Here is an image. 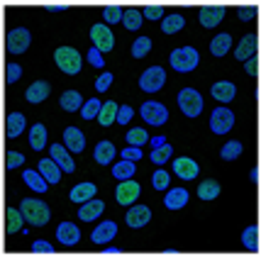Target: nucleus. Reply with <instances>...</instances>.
Segmentation results:
<instances>
[{"instance_id": "obj_36", "label": "nucleus", "mask_w": 261, "mask_h": 256, "mask_svg": "<svg viewBox=\"0 0 261 256\" xmlns=\"http://www.w3.org/2000/svg\"><path fill=\"white\" fill-rule=\"evenodd\" d=\"M142 20H144L142 10H135V8H129V10L122 12V24H125L129 32H137V30L142 27Z\"/></svg>"}, {"instance_id": "obj_15", "label": "nucleus", "mask_w": 261, "mask_h": 256, "mask_svg": "<svg viewBox=\"0 0 261 256\" xmlns=\"http://www.w3.org/2000/svg\"><path fill=\"white\" fill-rule=\"evenodd\" d=\"M39 173L46 178V183H49V186H57L59 181H61L64 168L59 166L54 159H42V161H39Z\"/></svg>"}, {"instance_id": "obj_50", "label": "nucleus", "mask_w": 261, "mask_h": 256, "mask_svg": "<svg viewBox=\"0 0 261 256\" xmlns=\"http://www.w3.org/2000/svg\"><path fill=\"white\" fill-rule=\"evenodd\" d=\"M129 120H132V108H129V105H120V110H117V120H115V122L127 124Z\"/></svg>"}, {"instance_id": "obj_13", "label": "nucleus", "mask_w": 261, "mask_h": 256, "mask_svg": "<svg viewBox=\"0 0 261 256\" xmlns=\"http://www.w3.org/2000/svg\"><path fill=\"white\" fill-rule=\"evenodd\" d=\"M64 144H66L68 151L81 154L86 149V137H83V132H81L79 127H66L64 130Z\"/></svg>"}, {"instance_id": "obj_40", "label": "nucleus", "mask_w": 261, "mask_h": 256, "mask_svg": "<svg viewBox=\"0 0 261 256\" xmlns=\"http://www.w3.org/2000/svg\"><path fill=\"white\" fill-rule=\"evenodd\" d=\"M171 154H173V146H171L169 142H164L161 146H156V149L151 151V161H154L156 166H161V164H166L171 159Z\"/></svg>"}, {"instance_id": "obj_22", "label": "nucleus", "mask_w": 261, "mask_h": 256, "mask_svg": "<svg viewBox=\"0 0 261 256\" xmlns=\"http://www.w3.org/2000/svg\"><path fill=\"white\" fill-rule=\"evenodd\" d=\"M186 202H188V190L186 188H169L166 198H164V205L169 210H181V208H186Z\"/></svg>"}, {"instance_id": "obj_10", "label": "nucleus", "mask_w": 261, "mask_h": 256, "mask_svg": "<svg viewBox=\"0 0 261 256\" xmlns=\"http://www.w3.org/2000/svg\"><path fill=\"white\" fill-rule=\"evenodd\" d=\"M139 193H142L139 183H135L132 178H127V181H120V186L115 188V198H117L120 205H127V208H129V205L139 198Z\"/></svg>"}, {"instance_id": "obj_45", "label": "nucleus", "mask_w": 261, "mask_h": 256, "mask_svg": "<svg viewBox=\"0 0 261 256\" xmlns=\"http://www.w3.org/2000/svg\"><path fill=\"white\" fill-rule=\"evenodd\" d=\"M24 164V156L17 154V151H8L5 156V168H20Z\"/></svg>"}, {"instance_id": "obj_21", "label": "nucleus", "mask_w": 261, "mask_h": 256, "mask_svg": "<svg viewBox=\"0 0 261 256\" xmlns=\"http://www.w3.org/2000/svg\"><path fill=\"white\" fill-rule=\"evenodd\" d=\"M102 210H105V202L102 200H88V202H83V208L79 210V217L83 220V222H93V220H98L102 215Z\"/></svg>"}, {"instance_id": "obj_54", "label": "nucleus", "mask_w": 261, "mask_h": 256, "mask_svg": "<svg viewBox=\"0 0 261 256\" xmlns=\"http://www.w3.org/2000/svg\"><path fill=\"white\" fill-rule=\"evenodd\" d=\"M256 17V8H239V20H254Z\"/></svg>"}, {"instance_id": "obj_31", "label": "nucleus", "mask_w": 261, "mask_h": 256, "mask_svg": "<svg viewBox=\"0 0 261 256\" xmlns=\"http://www.w3.org/2000/svg\"><path fill=\"white\" fill-rule=\"evenodd\" d=\"M113 159H115V144L113 142H100V144L95 146V161H98L100 166L113 164Z\"/></svg>"}, {"instance_id": "obj_41", "label": "nucleus", "mask_w": 261, "mask_h": 256, "mask_svg": "<svg viewBox=\"0 0 261 256\" xmlns=\"http://www.w3.org/2000/svg\"><path fill=\"white\" fill-rule=\"evenodd\" d=\"M147 142H149L147 130H139V127H132V130L127 132V144H132V146H142V144H147Z\"/></svg>"}, {"instance_id": "obj_18", "label": "nucleus", "mask_w": 261, "mask_h": 256, "mask_svg": "<svg viewBox=\"0 0 261 256\" xmlns=\"http://www.w3.org/2000/svg\"><path fill=\"white\" fill-rule=\"evenodd\" d=\"M256 46H259V37L256 34H244L237 46V52H234V56H237L239 61H247V59H251V56L256 54Z\"/></svg>"}, {"instance_id": "obj_16", "label": "nucleus", "mask_w": 261, "mask_h": 256, "mask_svg": "<svg viewBox=\"0 0 261 256\" xmlns=\"http://www.w3.org/2000/svg\"><path fill=\"white\" fill-rule=\"evenodd\" d=\"M57 239H59V242H61L64 246L79 244L81 229H79V227H76L73 222H61V224H59V229H57Z\"/></svg>"}, {"instance_id": "obj_30", "label": "nucleus", "mask_w": 261, "mask_h": 256, "mask_svg": "<svg viewBox=\"0 0 261 256\" xmlns=\"http://www.w3.org/2000/svg\"><path fill=\"white\" fill-rule=\"evenodd\" d=\"M117 110H120V105H117V103H113V100L102 103L100 115H98V122H100L102 127H110V124L117 120Z\"/></svg>"}, {"instance_id": "obj_48", "label": "nucleus", "mask_w": 261, "mask_h": 256, "mask_svg": "<svg viewBox=\"0 0 261 256\" xmlns=\"http://www.w3.org/2000/svg\"><path fill=\"white\" fill-rule=\"evenodd\" d=\"M32 254H54V246H49V242L44 239H37L32 244Z\"/></svg>"}, {"instance_id": "obj_34", "label": "nucleus", "mask_w": 261, "mask_h": 256, "mask_svg": "<svg viewBox=\"0 0 261 256\" xmlns=\"http://www.w3.org/2000/svg\"><path fill=\"white\" fill-rule=\"evenodd\" d=\"M217 195H220V183H217V181L207 178L198 186V198H200V200H215Z\"/></svg>"}, {"instance_id": "obj_46", "label": "nucleus", "mask_w": 261, "mask_h": 256, "mask_svg": "<svg viewBox=\"0 0 261 256\" xmlns=\"http://www.w3.org/2000/svg\"><path fill=\"white\" fill-rule=\"evenodd\" d=\"M142 15L149 17V20H164V8H161V5H147V8L142 10Z\"/></svg>"}, {"instance_id": "obj_2", "label": "nucleus", "mask_w": 261, "mask_h": 256, "mask_svg": "<svg viewBox=\"0 0 261 256\" xmlns=\"http://www.w3.org/2000/svg\"><path fill=\"white\" fill-rule=\"evenodd\" d=\"M171 66L173 71H178V73H188V71H193L198 66V61H200V54L195 52L193 46H181V49H176V52H171Z\"/></svg>"}, {"instance_id": "obj_25", "label": "nucleus", "mask_w": 261, "mask_h": 256, "mask_svg": "<svg viewBox=\"0 0 261 256\" xmlns=\"http://www.w3.org/2000/svg\"><path fill=\"white\" fill-rule=\"evenodd\" d=\"M213 98L215 100H220V103H229L232 98H234V93H237V88L229 83V81H217L215 86H213Z\"/></svg>"}, {"instance_id": "obj_56", "label": "nucleus", "mask_w": 261, "mask_h": 256, "mask_svg": "<svg viewBox=\"0 0 261 256\" xmlns=\"http://www.w3.org/2000/svg\"><path fill=\"white\" fill-rule=\"evenodd\" d=\"M251 181H254V183H259V168H254V171H251Z\"/></svg>"}, {"instance_id": "obj_12", "label": "nucleus", "mask_w": 261, "mask_h": 256, "mask_svg": "<svg viewBox=\"0 0 261 256\" xmlns=\"http://www.w3.org/2000/svg\"><path fill=\"white\" fill-rule=\"evenodd\" d=\"M222 17H225V8L222 5H205L203 10H200V24H203L205 30L217 27V24L222 22Z\"/></svg>"}, {"instance_id": "obj_33", "label": "nucleus", "mask_w": 261, "mask_h": 256, "mask_svg": "<svg viewBox=\"0 0 261 256\" xmlns=\"http://www.w3.org/2000/svg\"><path fill=\"white\" fill-rule=\"evenodd\" d=\"M183 24H186L183 15L173 12V15H169V17H164V20H161V32L164 34H176V32H181L183 30Z\"/></svg>"}, {"instance_id": "obj_53", "label": "nucleus", "mask_w": 261, "mask_h": 256, "mask_svg": "<svg viewBox=\"0 0 261 256\" xmlns=\"http://www.w3.org/2000/svg\"><path fill=\"white\" fill-rule=\"evenodd\" d=\"M122 159H127V161H139V159H142V149L129 144V149H125V151H122Z\"/></svg>"}, {"instance_id": "obj_1", "label": "nucleus", "mask_w": 261, "mask_h": 256, "mask_svg": "<svg viewBox=\"0 0 261 256\" xmlns=\"http://www.w3.org/2000/svg\"><path fill=\"white\" fill-rule=\"evenodd\" d=\"M20 210H22V215H24V222H30L32 227H42V224H46V222H49V215H51L46 202L32 200V198L22 200Z\"/></svg>"}, {"instance_id": "obj_14", "label": "nucleus", "mask_w": 261, "mask_h": 256, "mask_svg": "<svg viewBox=\"0 0 261 256\" xmlns=\"http://www.w3.org/2000/svg\"><path fill=\"white\" fill-rule=\"evenodd\" d=\"M149 220H151V210H149L147 205H135V208H129V212H127V224L132 229L147 227Z\"/></svg>"}, {"instance_id": "obj_3", "label": "nucleus", "mask_w": 261, "mask_h": 256, "mask_svg": "<svg viewBox=\"0 0 261 256\" xmlns=\"http://www.w3.org/2000/svg\"><path fill=\"white\" fill-rule=\"evenodd\" d=\"M54 61H57V66L68 73V76H76L81 71V64H83V59L81 54L73 49V46H59L57 54H54Z\"/></svg>"}, {"instance_id": "obj_7", "label": "nucleus", "mask_w": 261, "mask_h": 256, "mask_svg": "<svg viewBox=\"0 0 261 256\" xmlns=\"http://www.w3.org/2000/svg\"><path fill=\"white\" fill-rule=\"evenodd\" d=\"M234 127V115L227 108H215L210 115V130L215 134H225Z\"/></svg>"}, {"instance_id": "obj_44", "label": "nucleus", "mask_w": 261, "mask_h": 256, "mask_svg": "<svg viewBox=\"0 0 261 256\" xmlns=\"http://www.w3.org/2000/svg\"><path fill=\"white\" fill-rule=\"evenodd\" d=\"M122 12L125 10H120L117 5H108V8L102 10V17H105V22L115 24V22H122Z\"/></svg>"}, {"instance_id": "obj_8", "label": "nucleus", "mask_w": 261, "mask_h": 256, "mask_svg": "<svg viewBox=\"0 0 261 256\" xmlns=\"http://www.w3.org/2000/svg\"><path fill=\"white\" fill-rule=\"evenodd\" d=\"M91 39H93V46H95L100 54H105V52H113L115 37H113V32H110L105 24H93V27H91Z\"/></svg>"}, {"instance_id": "obj_39", "label": "nucleus", "mask_w": 261, "mask_h": 256, "mask_svg": "<svg viewBox=\"0 0 261 256\" xmlns=\"http://www.w3.org/2000/svg\"><path fill=\"white\" fill-rule=\"evenodd\" d=\"M220 156H222L225 161H234V159H239V156H242V142H237V139L227 142V144L220 149Z\"/></svg>"}, {"instance_id": "obj_57", "label": "nucleus", "mask_w": 261, "mask_h": 256, "mask_svg": "<svg viewBox=\"0 0 261 256\" xmlns=\"http://www.w3.org/2000/svg\"><path fill=\"white\" fill-rule=\"evenodd\" d=\"M105 254H120V249H115V246H108V249H105Z\"/></svg>"}, {"instance_id": "obj_43", "label": "nucleus", "mask_w": 261, "mask_h": 256, "mask_svg": "<svg viewBox=\"0 0 261 256\" xmlns=\"http://www.w3.org/2000/svg\"><path fill=\"white\" fill-rule=\"evenodd\" d=\"M151 183H154V188H156V190H166L171 186V176L166 173V171H164V168H159V171H154Z\"/></svg>"}, {"instance_id": "obj_9", "label": "nucleus", "mask_w": 261, "mask_h": 256, "mask_svg": "<svg viewBox=\"0 0 261 256\" xmlns=\"http://www.w3.org/2000/svg\"><path fill=\"white\" fill-rule=\"evenodd\" d=\"M142 117L147 120L149 124H154V127H161V124H166L169 120V110L161 105V103H144L142 105Z\"/></svg>"}, {"instance_id": "obj_20", "label": "nucleus", "mask_w": 261, "mask_h": 256, "mask_svg": "<svg viewBox=\"0 0 261 256\" xmlns=\"http://www.w3.org/2000/svg\"><path fill=\"white\" fill-rule=\"evenodd\" d=\"M49 93H51V86H49L46 81H34L32 86L27 88L24 98H27L30 103H34V105H37V103L46 100V98H49Z\"/></svg>"}, {"instance_id": "obj_51", "label": "nucleus", "mask_w": 261, "mask_h": 256, "mask_svg": "<svg viewBox=\"0 0 261 256\" xmlns=\"http://www.w3.org/2000/svg\"><path fill=\"white\" fill-rule=\"evenodd\" d=\"M88 61H91L95 68H102L105 66V59H102V54L95 49V46H91V52H88Z\"/></svg>"}, {"instance_id": "obj_42", "label": "nucleus", "mask_w": 261, "mask_h": 256, "mask_svg": "<svg viewBox=\"0 0 261 256\" xmlns=\"http://www.w3.org/2000/svg\"><path fill=\"white\" fill-rule=\"evenodd\" d=\"M149 52H151V39H149V37L135 39V44H132V56H135V59H142V56H147Z\"/></svg>"}, {"instance_id": "obj_35", "label": "nucleus", "mask_w": 261, "mask_h": 256, "mask_svg": "<svg viewBox=\"0 0 261 256\" xmlns=\"http://www.w3.org/2000/svg\"><path fill=\"white\" fill-rule=\"evenodd\" d=\"M259 224H249L244 232H242V244L251 249V251H259Z\"/></svg>"}, {"instance_id": "obj_6", "label": "nucleus", "mask_w": 261, "mask_h": 256, "mask_svg": "<svg viewBox=\"0 0 261 256\" xmlns=\"http://www.w3.org/2000/svg\"><path fill=\"white\" fill-rule=\"evenodd\" d=\"M30 42H32L30 30H24V27H15L12 32H8L5 46H8V52H10V54H24V52H27V46H30Z\"/></svg>"}, {"instance_id": "obj_37", "label": "nucleus", "mask_w": 261, "mask_h": 256, "mask_svg": "<svg viewBox=\"0 0 261 256\" xmlns=\"http://www.w3.org/2000/svg\"><path fill=\"white\" fill-rule=\"evenodd\" d=\"M135 161H127V159H122L120 164H115L113 166V176L117 181H127V178H132L135 176Z\"/></svg>"}, {"instance_id": "obj_55", "label": "nucleus", "mask_w": 261, "mask_h": 256, "mask_svg": "<svg viewBox=\"0 0 261 256\" xmlns=\"http://www.w3.org/2000/svg\"><path fill=\"white\" fill-rule=\"evenodd\" d=\"M164 142H166V139H164V137H154V139H151V146H154V149H156V146H161V144H164Z\"/></svg>"}, {"instance_id": "obj_29", "label": "nucleus", "mask_w": 261, "mask_h": 256, "mask_svg": "<svg viewBox=\"0 0 261 256\" xmlns=\"http://www.w3.org/2000/svg\"><path fill=\"white\" fill-rule=\"evenodd\" d=\"M59 103H61V110H66V112H73L83 108V98H81L79 90H66Z\"/></svg>"}, {"instance_id": "obj_4", "label": "nucleus", "mask_w": 261, "mask_h": 256, "mask_svg": "<svg viewBox=\"0 0 261 256\" xmlns=\"http://www.w3.org/2000/svg\"><path fill=\"white\" fill-rule=\"evenodd\" d=\"M178 108L183 110V115L188 117H198L203 112V95L193 88H183L178 93Z\"/></svg>"}, {"instance_id": "obj_11", "label": "nucleus", "mask_w": 261, "mask_h": 256, "mask_svg": "<svg viewBox=\"0 0 261 256\" xmlns=\"http://www.w3.org/2000/svg\"><path fill=\"white\" fill-rule=\"evenodd\" d=\"M173 171H176V176L183 181H193L198 173H200V168L195 164L193 159H188V156H178V159H173Z\"/></svg>"}, {"instance_id": "obj_17", "label": "nucleus", "mask_w": 261, "mask_h": 256, "mask_svg": "<svg viewBox=\"0 0 261 256\" xmlns=\"http://www.w3.org/2000/svg\"><path fill=\"white\" fill-rule=\"evenodd\" d=\"M115 234H117V224L113 220H108V222H100L93 229L91 239H93V244H108V242H113Z\"/></svg>"}, {"instance_id": "obj_47", "label": "nucleus", "mask_w": 261, "mask_h": 256, "mask_svg": "<svg viewBox=\"0 0 261 256\" xmlns=\"http://www.w3.org/2000/svg\"><path fill=\"white\" fill-rule=\"evenodd\" d=\"M20 76H22V66H17V64H8V68H5V81H8V83H15Z\"/></svg>"}, {"instance_id": "obj_28", "label": "nucleus", "mask_w": 261, "mask_h": 256, "mask_svg": "<svg viewBox=\"0 0 261 256\" xmlns=\"http://www.w3.org/2000/svg\"><path fill=\"white\" fill-rule=\"evenodd\" d=\"M229 46H232V34L222 32L210 42V52H213V56H225L229 52Z\"/></svg>"}, {"instance_id": "obj_24", "label": "nucleus", "mask_w": 261, "mask_h": 256, "mask_svg": "<svg viewBox=\"0 0 261 256\" xmlns=\"http://www.w3.org/2000/svg\"><path fill=\"white\" fill-rule=\"evenodd\" d=\"M24 115H20V112H10L8 115V120H5V134L10 137V139H15V137H20L24 130Z\"/></svg>"}, {"instance_id": "obj_5", "label": "nucleus", "mask_w": 261, "mask_h": 256, "mask_svg": "<svg viewBox=\"0 0 261 256\" xmlns=\"http://www.w3.org/2000/svg\"><path fill=\"white\" fill-rule=\"evenodd\" d=\"M164 83H166V71H164L161 66H151L139 76V88L147 90V93H156V90H161L164 88Z\"/></svg>"}, {"instance_id": "obj_19", "label": "nucleus", "mask_w": 261, "mask_h": 256, "mask_svg": "<svg viewBox=\"0 0 261 256\" xmlns=\"http://www.w3.org/2000/svg\"><path fill=\"white\" fill-rule=\"evenodd\" d=\"M49 151H51V159H54V161H57L64 171H68V173H73V171H76V164H73V159H71V154H68L66 146L51 144V146H49Z\"/></svg>"}, {"instance_id": "obj_23", "label": "nucleus", "mask_w": 261, "mask_h": 256, "mask_svg": "<svg viewBox=\"0 0 261 256\" xmlns=\"http://www.w3.org/2000/svg\"><path fill=\"white\" fill-rule=\"evenodd\" d=\"M95 183H79L76 188H71V200L73 202H88V200H93L95 198Z\"/></svg>"}, {"instance_id": "obj_26", "label": "nucleus", "mask_w": 261, "mask_h": 256, "mask_svg": "<svg viewBox=\"0 0 261 256\" xmlns=\"http://www.w3.org/2000/svg\"><path fill=\"white\" fill-rule=\"evenodd\" d=\"M22 181L32 190H37V193H46V190H49V183H46V178L39 173V171H30V168H27L22 173Z\"/></svg>"}, {"instance_id": "obj_52", "label": "nucleus", "mask_w": 261, "mask_h": 256, "mask_svg": "<svg viewBox=\"0 0 261 256\" xmlns=\"http://www.w3.org/2000/svg\"><path fill=\"white\" fill-rule=\"evenodd\" d=\"M110 86H113V73H110V71H108V73H102V76L95 81V90H100V93L102 90H108Z\"/></svg>"}, {"instance_id": "obj_27", "label": "nucleus", "mask_w": 261, "mask_h": 256, "mask_svg": "<svg viewBox=\"0 0 261 256\" xmlns=\"http://www.w3.org/2000/svg\"><path fill=\"white\" fill-rule=\"evenodd\" d=\"M22 222H24L22 210H15V208H8V210H5V229H8V234L20 232V229H22Z\"/></svg>"}, {"instance_id": "obj_38", "label": "nucleus", "mask_w": 261, "mask_h": 256, "mask_svg": "<svg viewBox=\"0 0 261 256\" xmlns=\"http://www.w3.org/2000/svg\"><path fill=\"white\" fill-rule=\"evenodd\" d=\"M100 108H102V103L98 100V98H91V100L83 103V108H81V117H83V120H93V117H98V115H100Z\"/></svg>"}, {"instance_id": "obj_49", "label": "nucleus", "mask_w": 261, "mask_h": 256, "mask_svg": "<svg viewBox=\"0 0 261 256\" xmlns=\"http://www.w3.org/2000/svg\"><path fill=\"white\" fill-rule=\"evenodd\" d=\"M259 54H254L251 59H247V64H244V71L249 73V76H259Z\"/></svg>"}, {"instance_id": "obj_32", "label": "nucleus", "mask_w": 261, "mask_h": 256, "mask_svg": "<svg viewBox=\"0 0 261 256\" xmlns=\"http://www.w3.org/2000/svg\"><path fill=\"white\" fill-rule=\"evenodd\" d=\"M30 144H32L34 151H42L46 146V127L42 122H37L32 130H30Z\"/></svg>"}]
</instances>
